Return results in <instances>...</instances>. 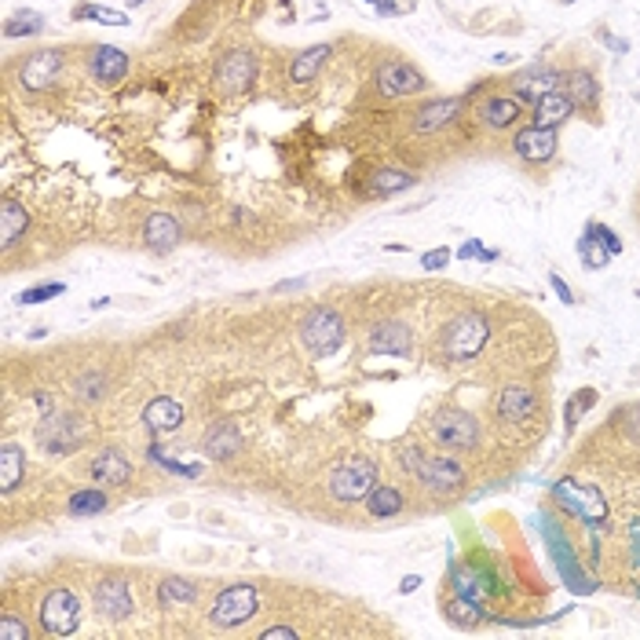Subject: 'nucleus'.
Here are the masks:
<instances>
[{
  "label": "nucleus",
  "instance_id": "nucleus-1",
  "mask_svg": "<svg viewBox=\"0 0 640 640\" xmlns=\"http://www.w3.org/2000/svg\"><path fill=\"white\" fill-rule=\"evenodd\" d=\"M491 341V323H487V315H479V311H461L454 315L450 323L443 326V337H440V351L447 362H468L476 359L479 351L487 348Z\"/></svg>",
  "mask_w": 640,
  "mask_h": 640
},
{
  "label": "nucleus",
  "instance_id": "nucleus-2",
  "mask_svg": "<svg viewBox=\"0 0 640 640\" xmlns=\"http://www.w3.org/2000/svg\"><path fill=\"white\" fill-rule=\"evenodd\" d=\"M403 465L429 491H458V487H465V465L454 461V458H432V454H424L417 447H406L403 450Z\"/></svg>",
  "mask_w": 640,
  "mask_h": 640
},
{
  "label": "nucleus",
  "instance_id": "nucleus-3",
  "mask_svg": "<svg viewBox=\"0 0 640 640\" xmlns=\"http://www.w3.org/2000/svg\"><path fill=\"white\" fill-rule=\"evenodd\" d=\"M429 432H432V440H436L440 447H447V450H472V447L479 443V424H476V417H472L468 410H461V406H443V410H436L432 421H429Z\"/></svg>",
  "mask_w": 640,
  "mask_h": 640
},
{
  "label": "nucleus",
  "instance_id": "nucleus-4",
  "mask_svg": "<svg viewBox=\"0 0 640 640\" xmlns=\"http://www.w3.org/2000/svg\"><path fill=\"white\" fill-rule=\"evenodd\" d=\"M300 341L311 355H333L344 344V318L333 307H315L300 318Z\"/></svg>",
  "mask_w": 640,
  "mask_h": 640
},
{
  "label": "nucleus",
  "instance_id": "nucleus-5",
  "mask_svg": "<svg viewBox=\"0 0 640 640\" xmlns=\"http://www.w3.org/2000/svg\"><path fill=\"white\" fill-rule=\"evenodd\" d=\"M256 608H260L256 585L238 582V585H227V590L217 593V600H212V608H209V622L220 626V629H235V626L249 622L256 615Z\"/></svg>",
  "mask_w": 640,
  "mask_h": 640
},
{
  "label": "nucleus",
  "instance_id": "nucleus-6",
  "mask_svg": "<svg viewBox=\"0 0 640 640\" xmlns=\"http://www.w3.org/2000/svg\"><path fill=\"white\" fill-rule=\"evenodd\" d=\"M373 484H378V465L366 461V458H351L344 465H337L330 472V494L337 502H366Z\"/></svg>",
  "mask_w": 640,
  "mask_h": 640
},
{
  "label": "nucleus",
  "instance_id": "nucleus-7",
  "mask_svg": "<svg viewBox=\"0 0 640 640\" xmlns=\"http://www.w3.org/2000/svg\"><path fill=\"white\" fill-rule=\"evenodd\" d=\"M40 626L51 636H70L81 626V604L70 590H51L40 604Z\"/></svg>",
  "mask_w": 640,
  "mask_h": 640
},
{
  "label": "nucleus",
  "instance_id": "nucleus-8",
  "mask_svg": "<svg viewBox=\"0 0 640 640\" xmlns=\"http://www.w3.org/2000/svg\"><path fill=\"white\" fill-rule=\"evenodd\" d=\"M59 74H63V51H56V48H40V51H33V56H26L19 63V84L26 92L51 88L59 81Z\"/></svg>",
  "mask_w": 640,
  "mask_h": 640
},
{
  "label": "nucleus",
  "instance_id": "nucleus-9",
  "mask_svg": "<svg viewBox=\"0 0 640 640\" xmlns=\"http://www.w3.org/2000/svg\"><path fill=\"white\" fill-rule=\"evenodd\" d=\"M40 443H44V450H51V454H67V450H74L81 440H84V424H81V417L77 413H51L44 424H40Z\"/></svg>",
  "mask_w": 640,
  "mask_h": 640
},
{
  "label": "nucleus",
  "instance_id": "nucleus-10",
  "mask_svg": "<svg viewBox=\"0 0 640 640\" xmlns=\"http://www.w3.org/2000/svg\"><path fill=\"white\" fill-rule=\"evenodd\" d=\"M256 70H260V63L249 56V51H227V56L217 63L212 81H217L220 92H245V88H253Z\"/></svg>",
  "mask_w": 640,
  "mask_h": 640
},
{
  "label": "nucleus",
  "instance_id": "nucleus-11",
  "mask_svg": "<svg viewBox=\"0 0 640 640\" xmlns=\"http://www.w3.org/2000/svg\"><path fill=\"white\" fill-rule=\"evenodd\" d=\"M378 88H381V95L399 99V95H417V92H424V88H429V81H424V74H421L417 67L392 59V63H385V67L378 70Z\"/></svg>",
  "mask_w": 640,
  "mask_h": 640
},
{
  "label": "nucleus",
  "instance_id": "nucleus-12",
  "mask_svg": "<svg viewBox=\"0 0 640 640\" xmlns=\"http://www.w3.org/2000/svg\"><path fill=\"white\" fill-rule=\"evenodd\" d=\"M512 150H516V157H523V162H530V165L553 162V154H556V129H538V125L520 129L512 136Z\"/></svg>",
  "mask_w": 640,
  "mask_h": 640
},
{
  "label": "nucleus",
  "instance_id": "nucleus-13",
  "mask_svg": "<svg viewBox=\"0 0 640 640\" xmlns=\"http://www.w3.org/2000/svg\"><path fill=\"white\" fill-rule=\"evenodd\" d=\"M92 604H95V611L102 618H111V622L132 615V593H129V585L121 578H102L92 590Z\"/></svg>",
  "mask_w": 640,
  "mask_h": 640
},
{
  "label": "nucleus",
  "instance_id": "nucleus-14",
  "mask_svg": "<svg viewBox=\"0 0 640 640\" xmlns=\"http://www.w3.org/2000/svg\"><path fill=\"white\" fill-rule=\"evenodd\" d=\"M512 88H516V99H520V102H538L542 95L564 88V74L553 70V67H542V63H538V67L523 70V74L512 81Z\"/></svg>",
  "mask_w": 640,
  "mask_h": 640
},
{
  "label": "nucleus",
  "instance_id": "nucleus-15",
  "mask_svg": "<svg viewBox=\"0 0 640 640\" xmlns=\"http://www.w3.org/2000/svg\"><path fill=\"white\" fill-rule=\"evenodd\" d=\"M88 70H92V77H95L99 84L114 88V84H121L125 74H129V56H125L121 48H114V44H99V48H92Z\"/></svg>",
  "mask_w": 640,
  "mask_h": 640
},
{
  "label": "nucleus",
  "instance_id": "nucleus-16",
  "mask_svg": "<svg viewBox=\"0 0 640 640\" xmlns=\"http://www.w3.org/2000/svg\"><path fill=\"white\" fill-rule=\"evenodd\" d=\"M413 333L403 318H385V323L369 333V351L373 355H410Z\"/></svg>",
  "mask_w": 640,
  "mask_h": 640
},
{
  "label": "nucleus",
  "instance_id": "nucleus-17",
  "mask_svg": "<svg viewBox=\"0 0 640 640\" xmlns=\"http://www.w3.org/2000/svg\"><path fill=\"white\" fill-rule=\"evenodd\" d=\"M556 498L564 502V505H571L585 523H604V516H608V505H604V498H597V491H590V487H578V484H560L556 487Z\"/></svg>",
  "mask_w": 640,
  "mask_h": 640
},
{
  "label": "nucleus",
  "instance_id": "nucleus-18",
  "mask_svg": "<svg viewBox=\"0 0 640 640\" xmlns=\"http://www.w3.org/2000/svg\"><path fill=\"white\" fill-rule=\"evenodd\" d=\"M461 111H465V99H436V102H429V106H421V111L413 114V129L417 132H440V129H447V125H454L458 118H461Z\"/></svg>",
  "mask_w": 640,
  "mask_h": 640
},
{
  "label": "nucleus",
  "instance_id": "nucleus-19",
  "mask_svg": "<svg viewBox=\"0 0 640 640\" xmlns=\"http://www.w3.org/2000/svg\"><path fill=\"white\" fill-rule=\"evenodd\" d=\"M183 238V227L176 217H169V212H154V217H147L143 224V242L154 249V253H173Z\"/></svg>",
  "mask_w": 640,
  "mask_h": 640
},
{
  "label": "nucleus",
  "instance_id": "nucleus-20",
  "mask_svg": "<svg viewBox=\"0 0 640 640\" xmlns=\"http://www.w3.org/2000/svg\"><path fill=\"white\" fill-rule=\"evenodd\" d=\"M535 410H538V396H535V388H527V385H509L498 396V417L505 424H523Z\"/></svg>",
  "mask_w": 640,
  "mask_h": 640
},
{
  "label": "nucleus",
  "instance_id": "nucleus-21",
  "mask_svg": "<svg viewBox=\"0 0 640 640\" xmlns=\"http://www.w3.org/2000/svg\"><path fill=\"white\" fill-rule=\"evenodd\" d=\"M143 424L150 432H176L180 424H183V406L176 403V399H169V396H157V399H150L147 403V410H143Z\"/></svg>",
  "mask_w": 640,
  "mask_h": 640
},
{
  "label": "nucleus",
  "instance_id": "nucleus-22",
  "mask_svg": "<svg viewBox=\"0 0 640 640\" xmlns=\"http://www.w3.org/2000/svg\"><path fill=\"white\" fill-rule=\"evenodd\" d=\"M238 450H242V440H238V429H235L231 421H217L205 432V454L212 461H231Z\"/></svg>",
  "mask_w": 640,
  "mask_h": 640
},
{
  "label": "nucleus",
  "instance_id": "nucleus-23",
  "mask_svg": "<svg viewBox=\"0 0 640 640\" xmlns=\"http://www.w3.org/2000/svg\"><path fill=\"white\" fill-rule=\"evenodd\" d=\"M571 111H574V102L564 95V88H560V92H549V95H542V99L535 102V125H538V129H556V125H564V121L571 118Z\"/></svg>",
  "mask_w": 640,
  "mask_h": 640
},
{
  "label": "nucleus",
  "instance_id": "nucleus-24",
  "mask_svg": "<svg viewBox=\"0 0 640 640\" xmlns=\"http://www.w3.org/2000/svg\"><path fill=\"white\" fill-rule=\"evenodd\" d=\"M520 118V99H505V95H494L487 99L484 106H479V121H484L487 129L502 132V129H512Z\"/></svg>",
  "mask_w": 640,
  "mask_h": 640
},
{
  "label": "nucleus",
  "instance_id": "nucleus-25",
  "mask_svg": "<svg viewBox=\"0 0 640 640\" xmlns=\"http://www.w3.org/2000/svg\"><path fill=\"white\" fill-rule=\"evenodd\" d=\"M92 479H95V484H102V487H118V484H125V479H129V461L118 454V450H102L95 461H92Z\"/></svg>",
  "mask_w": 640,
  "mask_h": 640
},
{
  "label": "nucleus",
  "instance_id": "nucleus-26",
  "mask_svg": "<svg viewBox=\"0 0 640 640\" xmlns=\"http://www.w3.org/2000/svg\"><path fill=\"white\" fill-rule=\"evenodd\" d=\"M564 95H567L574 106H582V111H593V106H597V95H600L597 77H593V74H585V70H571V74H564Z\"/></svg>",
  "mask_w": 640,
  "mask_h": 640
},
{
  "label": "nucleus",
  "instance_id": "nucleus-27",
  "mask_svg": "<svg viewBox=\"0 0 640 640\" xmlns=\"http://www.w3.org/2000/svg\"><path fill=\"white\" fill-rule=\"evenodd\" d=\"M326 59H330V44H315V48H304L300 56L289 63V81H293V84H307V81H315Z\"/></svg>",
  "mask_w": 640,
  "mask_h": 640
},
{
  "label": "nucleus",
  "instance_id": "nucleus-28",
  "mask_svg": "<svg viewBox=\"0 0 640 640\" xmlns=\"http://www.w3.org/2000/svg\"><path fill=\"white\" fill-rule=\"evenodd\" d=\"M26 472V450L19 443L0 447V494H12L19 487V479Z\"/></svg>",
  "mask_w": 640,
  "mask_h": 640
},
{
  "label": "nucleus",
  "instance_id": "nucleus-29",
  "mask_svg": "<svg viewBox=\"0 0 640 640\" xmlns=\"http://www.w3.org/2000/svg\"><path fill=\"white\" fill-rule=\"evenodd\" d=\"M30 227V217H26V209L19 201H4L0 205V245L12 249Z\"/></svg>",
  "mask_w": 640,
  "mask_h": 640
},
{
  "label": "nucleus",
  "instance_id": "nucleus-30",
  "mask_svg": "<svg viewBox=\"0 0 640 640\" xmlns=\"http://www.w3.org/2000/svg\"><path fill=\"white\" fill-rule=\"evenodd\" d=\"M454 590H458V597H465V600L476 604V608H484L487 597H491L487 578H479L472 567H458V574H454Z\"/></svg>",
  "mask_w": 640,
  "mask_h": 640
},
{
  "label": "nucleus",
  "instance_id": "nucleus-31",
  "mask_svg": "<svg viewBox=\"0 0 640 640\" xmlns=\"http://www.w3.org/2000/svg\"><path fill=\"white\" fill-rule=\"evenodd\" d=\"M406 187H413V176L406 173V169H378L369 176V191L373 194H399V191H406Z\"/></svg>",
  "mask_w": 640,
  "mask_h": 640
},
{
  "label": "nucleus",
  "instance_id": "nucleus-32",
  "mask_svg": "<svg viewBox=\"0 0 640 640\" xmlns=\"http://www.w3.org/2000/svg\"><path fill=\"white\" fill-rule=\"evenodd\" d=\"M366 509H369V516L388 520V516L403 512V494H399L396 487H378V491H369V498H366Z\"/></svg>",
  "mask_w": 640,
  "mask_h": 640
},
{
  "label": "nucleus",
  "instance_id": "nucleus-33",
  "mask_svg": "<svg viewBox=\"0 0 640 640\" xmlns=\"http://www.w3.org/2000/svg\"><path fill=\"white\" fill-rule=\"evenodd\" d=\"M191 600H198V585L194 582H187V578H165L162 582V604L169 608V604H191Z\"/></svg>",
  "mask_w": 640,
  "mask_h": 640
},
{
  "label": "nucleus",
  "instance_id": "nucleus-34",
  "mask_svg": "<svg viewBox=\"0 0 640 640\" xmlns=\"http://www.w3.org/2000/svg\"><path fill=\"white\" fill-rule=\"evenodd\" d=\"M106 388H111V381H106L102 373H81V378L74 381V396L84 399V403H99L106 396Z\"/></svg>",
  "mask_w": 640,
  "mask_h": 640
},
{
  "label": "nucleus",
  "instance_id": "nucleus-35",
  "mask_svg": "<svg viewBox=\"0 0 640 640\" xmlns=\"http://www.w3.org/2000/svg\"><path fill=\"white\" fill-rule=\"evenodd\" d=\"M44 30V19L37 15V12H15V15H8V22H4V33L8 37H33V33H40Z\"/></svg>",
  "mask_w": 640,
  "mask_h": 640
},
{
  "label": "nucleus",
  "instance_id": "nucleus-36",
  "mask_svg": "<svg viewBox=\"0 0 640 640\" xmlns=\"http://www.w3.org/2000/svg\"><path fill=\"white\" fill-rule=\"evenodd\" d=\"M106 505H111V498H106L102 491H77V494H70V512L74 516H95Z\"/></svg>",
  "mask_w": 640,
  "mask_h": 640
},
{
  "label": "nucleus",
  "instance_id": "nucleus-37",
  "mask_svg": "<svg viewBox=\"0 0 640 640\" xmlns=\"http://www.w3.org/2000/svg\"><path fill=\"white\" fill-rule=\"evenodd\" d=\"M578 253H582V260H585V268H590V271H600L604 263L611 260V253H608L593 235H582V238H578Z\"/></svg>",
  "mask_w": 640,
  "mask_h": 640
},
{
  "label": "nucleus",
  "instance_id": "nucleus-38",
  "mask_svg": "<svg viewBox=\"0 0 640 640\" xmlns=\"http://www.w3.org/2000/svg\"><path fill=\"white\" fill-rule=\"evenodd\" d=\"M150 461L154 465H162L165 472H173V476H183V479H198L201 476V465H183V461H176V458H165V450L162 447H150Z\"/></svg>",
  "mask_w": 640,
  "mask_h": 640
},
{
  "label": "nucleus",
  "instance_id": "nucleus-39",
  "mask_svg": "<svg viewBox=\"0 0 640 640\" xmlns=\"http://www.w3.org/2000/svg\"><path fill=\"white\" fill-rule=\"evenodd\" d=\"M74 19H99V22H106V26H129V15H125V12L95 8V4H77V8H74Z\"/></svg>",
  "mask_w": 640,
  "mask_h": 640
},
{
  "label": "nucleus",
  "instance_id": "nucleus-40",
  "mask_svg": "<svg viewBox=\"0 0 640 640\" xmlns=\"http://www.w3.org/2000/svg\"><path fill=\"white\" fill-rule=\"evenodd\" d=\"M450 615H454V622L458 626H476V622H484L487 618V611L484 608H476V604H468L465 597H458V600H450V608H447Z\"/></svg>",
  "mask_w": 640,
  "mask_h": 640
},
{
  "label": "nucleus",
  "instance_id": "nucleus-41",
  "mask_svg": "<svg viewBox=\"0 0 640 640\" xmlns=\"http://www.w3.org/2000/svg\"><path fill=\"white\" fill-rule=\"evenodd\" d=\"M59 293H67V286H63V282H40V286L26 289V293L19 297V304H44V300H56Z\"/></svg>",
  "mask_w": 640,
  "mask_h": 640
},
{
  "label": "nucleus",
  "instance_id": "nucleus-42",
  "mask_svg": "<svg viewBox=\"0 0 640 640\" xmlns=\"http://www.w3.org/2000/svg\"><path fill=\"white\" fill-rule=\"evenodd\" d=\"M0 640H30V626L15 611L0 615Z\"/></svg>",
  "mask_w": 640,
  "mask_h": 640
},
{
  "label": "nucleus",
  "instance_id": "nucleus-43",
  "mask_svg": "<svg viewBox=\"0 0 640 640\" xmlns=\"http://www.w3.org/2000/svg\"><path fill=\"white\" fill-rule=\"evenodd\" d=\"M585 235H593V238H597V242H600V245H604V249H608L611 256H615V253H622V242H618V235H615L611 227L597 224V220H593L590 227H585Z\"/></svg>",
  "mask_w": 640,
  "mask_h": 640
},
{
  "label": "nucleus",
  "instance_id": "nucleus-44",
  "mask_svg": "<svg viewBox=\"0 0 640 640\" xmlns=\"http://www.w3.org/2000/svg\"><path fill=\"white\" fill-rule=\"evenodd\" d=\"M447 260H450V249L440 245V249H432V253L421 256V268H424V271H440V268H447Z\"/></svg>",
  "mask_w": 640,
  "mask_h": 640
},
{
  "label": "nucleus",
  "instance_id": "nucleus-45",
  "mask_svg": "<svg viewBox=\"0 0 640 640\" xmlns=\"http://www.w3.org/2000/svg\"><path fill=\"white\" fill-rule=\"evenodd\" d=\"M458 256H461V260H472V256H479V260H498V253H494V249H484L476 238H472V242H465V245L458 249Z\"/></svg>",
  "mask_w": 640,
  "mask_h": 640
},
{
  "label": "nucleus",
  "instance_id": "nucleus-46",
  "mask_svg": "<svg viewBox=\"0 0 640 640\" xmlns=\"http://www.w3.org/2000/svg\"><path fill=\"white\" fill-rule=\"evenodd\" d=\"M629 564L640 571V520L629 527Z\"/></svg>",
  "mask_w": 640,
  "mask_h": 640
},
{
  "label": "nucleus",
  "instance_id": "nucleus-47",
  "mask_svg": "<svg viewBox=\"0 0 640 640\" xmlns=\"http://www.w3.org/2000/svg\"><path fill=\"white\" fill-rule=\"evenodd\" d=\"M263 640H297L293 626H275V629H263Z\"/></svg>",
  "mask_w": 640,
  "mask_h": 640
},
{
  "label": "nucleus",
  "instance_id": "nucleus-48",
  "mask_svg": "<svg viewBox=\"0 0 640 640\" xmlns=\"http://www.w3.org/2000/svg\"><path fill=\"white\" fill-rule=\"evenodd\" d=\"M549 282H553V289H556V297H560L564 304H574V293H571V286H567L560 275H549Z\"/></svg>",
  "mask_w": 640,
  "mask_h": 640
},
{
  "label": "nucleus",
  "instance_id": "nucleus-49",
  "mask_svg": "<svg viewBox=\"0 0 640 640\" xmlns=\"http://www.w3.org/2000/svg\"><path fill=\"white\" fill-rule=\"evenodd\" d=\"M626 429H629V436H633V440H640V410H636V406L626 413Z\"/></svg>",
  "mask_w": 640,
  "mask_h": 640
},
{
  "label": "nucleus",
  "instance_id": "nucleus-50",
  "mask_svg": "<svg viewBox=\"0 0 640 640\" xmlns=\"http://www.w3.org/2000/svg\"><path fill=\"white\" fill-rule=\"evenodd\" d=\"M366 4H373V8H378L381 15H399V8L392 4V0H366Z\"/></svg>",
  "mask_w": 640,
  "mask_h": 640
},
{
  "label": "nucleus",
  "instance_id": "nucleus-51",
  "mask_svg": "<svg viewBox=\"0 0 640 640\" xmlns=\"http://www.w3.org/2000/svg\"><path fill=\"white\" fill-rule=\"evenodd\" d=\"M417 585H421V578H417V574H410V578H403V585H399V593H413V590H417Z\"/></svg>",
  "mask_w": 640,
  "mask_h": 640
},
{
  "label": "nucleus",
  "instance_id": "nucleus-52",
  "mask_svg": "<svg viewBox=\"0 0 640 640\" xmlns=\"http://www.w3.org/2000/svg\"><path fill=\"white\" fill-rule=\"evenodd\" d=\"M129 4H143V0H129Z\"/></svg>",
  "mask_w": 640,
  "mask_h": 640
}]
</instances>
